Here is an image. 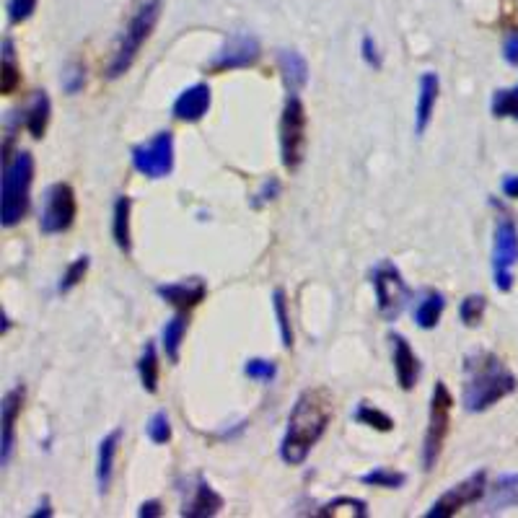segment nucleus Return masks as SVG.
Returning <instances> with one entry per match:
<instances>
[{"label":"nucleus","instance_id":"nucleus-1","mask_svg":"<svg viewBox=\"0 0 518 518\" xmlns=\"http://www.w3.org/2000/svg\"><path fill=\"white\" fill-rule=\"evenodd\" d=\"M329 420H332V399L327 389H306L288 415V430L280 441V459L291 467L304 464L319 438L327 433Z\"/></svg>","mask_w":518,"mask_h":518},{"label":"nucleus","instance_id":"nucleus-2","mask_svg":"<svg viewBox=\"0 0 518 518\" xmlns=\"http://www.w3.org/2000/svg\"><path fill=\"white\" fill-rule=\"evenodd\" d=\"M516 386V376L490 350H477L464 358L462 405L467 412L490 410L500 399L516 392Z\"/></svg>","mask_w":518,"mask_h":518},{"label":"nucleus","instance_id":"nucleus-3","mask_svg":"<svg viewBox=\"0 0 518 518\" xmlns=\"http://www.w3.org/2000/svg\"><path fill=\"white\" fill-rule=\"evenodd\" d=\"M34 182V158L29 151H19L3 164L0 174V223L3 228L19 226L29 213Z\"/></svg>","mask_w":518,"mask_h":518},{"label":"nucleus","instance_id":"nucleus-4","mask_svg":"<svg viewBox=\"0 0 518 518\" xmlns=\"http://www.w3.org/2000/svg\"><path fill=\"white\" fill-rule=\"evenodd\" d=\"M158 16H161V0H138L133 16L127 21L125 32L120 34L117 45H114L112 60H109L107 65L109 81L125 76L127 70L133 68L140 47L146 45V39L151 37V32L156 29Z\"/></svg>","mask_w":518,"mask_h":518},{"label":"nucleus","instance_id":"nucleus-5","mask_svg":"<svg viewBox=\"0 0 518 518\" xmlns=\"http://www.w3.org/2000/svg\"><path fill=\"white\" fill-rule=\"evenodd\" d=\"M451 407H454V397H451L449 386L443 381H436L433 394H430V415H428V430H425L423 441V467L425 472L436 467L438 456H441L443 441L449 436L451 425Z\"/></svg>","mask_w":518,"mask_h":518},{"label":"nucleus","instance_id":"nucleus-6","mask_svg":"<svg viewBox=\"0 0 518 518\" xmlns=\"http://www.w3.org/2000/svg\"><path fill=\"white\" fill-rule=\"evenodd\" d=\"M306 153V107L298 99V94H291L285 99L283 117H280V156L283 166L288 171H296L304 164Z\"/></svg>","mask_w":518,"mask_h":518},{"label":"nucleus","instance_id":"nucleus-7","mask_svg":"<svg viewBox=\"0 0 518 518\" xmlns=\"http://www.w3.org/2000/svg\"><path fill=\"white\" fill-rule=\"evenodd\" d=\"M371 283L373 291H376V306H379L381 319L394 322L405 309L407 298H410V288H407L402 272L392 262H379L373 267Z\"/></svg>","mask_w":518,"mask_h":518},{"label":"nucleus","instance_id":"nucleus-8","mask_svg":"<svg viewBox=\"0 0 518 518\" xmlns=\"http://www.w3.org/2000/svg\"><path fill=\"white\" fill-rule=\"evenodd\" d=\"M518 262V228L508 213H503L495 223L493 244V278L495 288L508 293L513 288V267Z\"/></svg>","mask_w":518,"mask_h":518},{"label":"nucleus","instance_id":"nucleus-9","mask_svg":"<svg viewBox=\"0 0 518 518\" xmlns=\"http://www.w3.org/2000/svg\"><path fill=\"white\" fill-rule=\"evenodd\" d=\"M133 166L148 179H164L174 171V133L161 130L148 143L133 148Z\"/></svg>","mask_w":518,"mask_h":518},{"label":"nucleus","instance_id":"nucleus-10","mask_svg":"<svg viewBox=\"0 0 518 518\" xmlns=\"http://www.w3.org/2000/svg\"><path fill=\"white\" fill-rule=\"evenodd\" d=\"M78 213L76 192L65 182L52 184L45 192V203H42V213H39V228L42 234H63L73 226Z\"/></svg>","mask_w":518,"mask_h":518},{"label":"nucleus","instance_id":"nucleus-11","mask_svg":"<svg viewBox=\"0 0 518 518\" xmlns=\"http://www.w3.org/2000/svg\"><path fill=\"white\" fill-rule=\"evenodd\" d=\"M485 495H487V474L477 472V474H472V477H467L464 482H459V485L451 487L449 493H443L441 498L430 506V511L425 513V516L449 518V516H454V513L462 511V508L480 503Z\"/></svg>","mask_w":518,"mask_h":518},{"label":"nucleus","instance_id":"nucleus-12","mask_svg":"<svg viewBox=\"0 0 518 518\" xmlns=\"http://www.w3.org/2000/svg\"><path fill=\"white\" fill-rule=\"evenodd\" d=\"M262 57L259 50L257 37L252 34H234V37L226 39V45L218 50V55L210 60V73H226V70L236 68H252L257 65V60Z\"/></svg>","mask_w":518,"mask_h":518},{"label":"nucleus","instance_id":"nucleus-13","mask_svg":"<svg viewBox=\"0 0 518 518\" xmlns=\"http://www.w3.org/2000/svg\"><path fill=\"white\" fill-rule=\"evenodd\" d=\"M24 386H13L3 394L0 402V467H8L13 459V446H16V420L24 405Z\"/></svg>","mask_w":518,"mask_h":518},{"label":"nucleus","instance_id":"nucleus-14","mask_svg":"<svg viewBox=\"0 0 518 518\" xmlns=\"http://www.w3.org/2000/svg\"><path fill=\"white\" fill-rule=\"evenodd\" d=\"M156 293L164 298L166 304L174 306V309L187 311V309H195V306L203 301L205 293H208V285H205V280L200 278H190V280H179V283L158 285Z\"/></svg>","mask_w":518,"mask_h":518},{"label":"nucleus","instance_id":"nucleus-15","mask_svg":"<svg viewBox=\"0 0 518 518\" xmlns=\"http://www.w3.org/2000/svg\"><path fill=\"white\" fill-rule=\"evenodd\" d=\"M392 361H394V373H397V384L412 392L417 384V376H420V361H417L415 350L410 348V342L402 335H392Z\"/></svg>","mask_w":518,"mask_h":518},{"label":"nucleus","instance_id":"nucleus-16","mask_svg":"<svg viewBox=\"0 0 518 518\" xmlns=\"http://www.w3.org/2000/svg\"><path fill=\"white\" fill-rule=\"evenodd\" d=\"M210 109V86L208 83H195L184 89L174 102V117L179 122H200Z\"/></svg>","mask_w":518,"mask_h":518},{"label":"nucleus","instance_id":"nucleus-17","mask_svg":"<svg viewBox=\"0 0 518 518\" xmlns=\"http://www.w3.org/2000/svg\"><path fill=\"white\" fill-rule=\"evenodd\" d=\"M438 91H441V81H438L436 73H423L420 76V96H417L415 107V133L423 135L428 130L430 120H433V112H436Z\"/></svg>","mask_w":518,"mask_h":518},{"label":"nucleus","instance_id":"nucleus-18","mask_svg":"<svg viewBox=\"0 0 518 518\" xmlns=\"http://www.w3.org/2000/svg\"><path fill=\"white\" fill-rule=\"evenodd\" d=\"M223 508V498L215 493L210 482H205L203 477L197 480L195 490H192V498L184 503L182 508V516L184 518H208L215 516V513Z\"/></svg>","mask_w":518,"mask_h":518},{"label":"nucleus","instance_id":"nucleus-19","mask_svg":"<svg viewBox=\"0 0 518 518\" xmlns=\"http://www.w3.org/2000/svg\"><path fill=\"white\" fill-rule=\"evenodd\" d=\"M50 112H52V104H50V96H47V91H34V96L29 99V104L24 107V117H21V122H24V127L29 130V135L32 138H42L47 130V122H50Z\"/></svg>","mask_w":518,"mask_h":518},{"label":"nucleus","instance_id":"nucleus-20","mask_svg":"<svg viewBox=\"0 0 518 518\" xmlns=\"http://www.w3.org/2000/svg\"><path fill=\"white\" fill-rule=\"evenodd\" d=\"M122 430H112L107 438L99 443V462H96V482H99V493H107L112 485L114 474V459H117V449H120Z\"/></svg>","mask_w":518,"mask_h":518},{"label":"nucleus","instance_id":"nucleus-21","mask_svg":"<svg viewBox=\"0 0 518 518\" xmlns=\"http://www.w3.org/2000/svg\"><path fill=\"white\" fill-rule=\"evenodd\" d=\"M278 68L291 94H298V89H304L306 81H309V65L296 50H280Z\"/></svg>","mask_w":518,"mask_h":518},{"label":"nucleus","instance_id":"nucleus-22","mask_svg":"<svg viewBox=\"0 0 518 518\" xmlns=\"http://www.w3.org/2000/svg\"><path fill=\"white\" fill-rule=\"evenodd\" d=\"M518 503V474H506L500 477L493 487H487L485 511L495 513Z\"/></svg>","mask_w":518,"mask_h":518},{"label":"nucleus","instance_id":"nucleus-23","mask_svg":"<svg viewBox=\"0 0 518 518\" xmlns=\"http://www.w3.org/2000/svg\"><path fill=\"white\" fill-rule=\"evenodd\" d=\"M130 210H133V200L127 195L117 197L112 213V236L114 244L125 254L133 252V239H130Z\"/></svg>","mask_w":518,"mask_h":518},{"label":"nucleus","instance_id":"nucleus-24","mask_svg":"<svg viewBox=\"0 0 518 518\" xmlns=\"http://www.w3.org/2000/svg\"><path fill=\"white\" fill-rule=\"evenodd\" d=\"M21 83V68L16 63V47L13 39H3V52H0V91L3 94H13Z\"/></svg>","mask_w":518,"mask_h":518},{"label":"nucleus","instance_id":"nucleus-25","mask_svg":"<svg viewBox=\"0 0 518 518\" xmlns=\"http://www.w3.org/2000/svg\"><path fill=\"white\" fill-rule=\"evenodd\" d=\"M443 309H446V301H443L441 293L430 291L425 293V298L417 304L415 309V322L420 329H433L438 322H441Z\"/></svg>","mask_w":518,"mask_h":518},{"label":"nucleus","instance_id":"nucleus-26","mask_svg":"<svg viewBox=\"0 0 518 518\" xmlns=\"http://www.w3.org/2000/svg\"><path fill=\"white\" fill-rule=\"evenodd\" d=\"M184 335H187V316H171L164 327V335H161V340H164V353L171 363L179 361V348H182Z\"/></svg>","mask_w":518,"mask_h":518},{"label":"nucleus","instance_id":"nucleus-27","mask_svg":"<svg viewBox=\"0 0 518 518\" xmlns=\"http://www.w3.org/2000/svg\"><path fill=\"white\" fill-rule=\"evenodd\" d=\"M138 373H140V384L148 394L158 392V353L153 342H146V348L138 358Z\"/></svg>","mask_w":518,"mask_h":518},{"label":"nucleus","instance_id":"nucleus-28","mask_svg":"<svg viewBox=\"0 0 518 518\" xmlns=\"http://www.w3.org/2000/svg\"><path fill=\"white\" fill-rule=\"evenodd\" d=\"M353 420L355 423L368 425V428H373V430H381V433H389V430L394 428L392 417L386 415L384 410H379V407L368 405V402H361V405H358Z\"/></svg>","mask_w":518,"mask_h":518},{"label":"nucleus","instance_id":"nucleus-29","mask_svg":"<svg viewBox=\"0 0 518 518\" xmlns=\"http://www.w3.org/2000/svg\"><path fill=\"white\" fill-rule=\"evenodd\" d=\"M316 516H358V518H366L368 516V506L363 500L358 498H335L332 503L322 506L316 511Z\"/></svg>","mask_w":518,"mask_h":518},{"label":"nucleus","instance_id":"nucleus-30","mask_svg":"<svg viewBox=\"0 0 518 518\" xmlns=\"http://www.w3.org/2000/svg\"><path fill=\"white\" fill-rule=\"evenodd\" d=\"M272 309H275V316H278V327H280V340H283V348H293V327H291V311H288V298H285V291L272 293Z\"/></svg>","mask_w":518,"mask_h":518},{"label":"nucleus","instance_id":"nucleus-31","mask_svg":"<svg viewBox=\"0 0 518 518\" xmlns=\"http://www.w3.org/2000/svg\"><path fill=\"white\" fill-rule=\"evenodd\" d=\"M361 482L368 487H386V490H397V487L405 485L407 477L402 472H394V469L379 467V469H373V472L363 474Z\"/></svg>","mask_w":518,"mask_h":518},{"label":"nucleus","instance_id":"nucleus-32","mask_svg":"<svg viewBox=\"0 0 518 518\" xmlns=\"http://www.w3.org/2000/svg\"><path fill=\"white\" fill-rule=\"evenodd\" d=\"M493 114L495 117H513V120H518V86H513V89L495 91Z\"/></svg>","mask_w":518,"mask_h":518},{"label":"nucleus","instance_id":"nucleus-33","mask_svg":"<svg viewBox=\"0 0 518 518\" xmlns=\"http://www.w3.org/2000/svg\"><path fill=\"white\" fill-rule=\"evenodd\" d=\"M487 309V301L485 296H467L459 306V316H462V322L467 327H477L482 322V316H485Z\"/></svg>","mask_w":518,"mask_h":518},{"label":"nucleus","instance_id":"nucleus-34","mask_svg":"<svg viewBox=\"0 0 518 518\" xmlns=\"http://www.w3.org/2000/svg\"><path fill=\"white\" fill-rule=\"evenodd\" d=\"M86 272H89V257H78L76 262H70L65 275L60 278V285H57V291L60 293H68L73 291L83 278H86Z\"/></svg>","mask_w":518,"mask_h":518},{"label":"nucleus","instance_id":"nucleus-35","mask_svg":"<svg viewBox=\"0 0 518 518\" xmlns=\"http://www.w3.org/2000/svg\"><path fill=\"white\" fill-rule=\"evenodd\" d=\"M146 433H148V438H151L153 443H158V446H161V443H169L171 441L169 415H166L164 410H158L156 415H153L151 420H148Z\"/></svg>","mask_w":518,"mask_h":518},{"label":"nucleus","instance_id":"nucleus-36","mask_svg":"<svg viewBox=\"0 0 518 518\" xmlns=\"http://www.w3.org/2000/svg\"><path fill=\"white\" fill-rule=\"evenodd\" d=\"M244 373L254 381H272L275 379V373H278V366L272 361H265V358H252V361H247V366H244Z\"/></svg>","mask_w":518,"mask_h":518},{"label":"nucleus","instance_id":"nucleus-37","mask_svg":"<svg viewBox=\"0 0 518 518\" xmlns=\"http://www.w3.org/2000/svg\"><path fill=\"white\" fill-rule=\"evenodd\" d=\"M86 86V65L70 63L68 70L63 73V89L68 94H78Z\"/></svg>","mask_w":518,"mask_h":518},{"label":"nucleus","instance_id":"nucleus-38","mask_svg":"<svg viewBox=\"0 0 518 518\" xmlns=\"http://www.w3.org/2000/svg\"><path fill=\"white\" fill-rule=\"evenodd\" d=\"M37 8V0H8V19L11 24H21L34 13Z\"/></svg>","mask_w":518,"mask_h":518},{"label":"nucleus","instance_id":"nucleus-39","mask_svg":"<svg viewBox=\"0 0 518 518\" xmlns=\"http://www.w3.org/2000/svg\"><path fill=\"white\" fill-rule=\"evenodd\" d=\"M280 195V182L278 179H267L265 184H262V190L257 192V197H254V208H262L265 203H270V200H275V197Z\"/></svg>","mask_w":518,"mask_h":518},{"label":"nucleus","instance_id":"nucleus-40","mask_svg":"<svg viewBox=\"0 0 518 518\" xmlns=\"http://www.w3.org/2000/svg\"><path fill=\"white\" fill-rule=\"evenodd\" d=\"M361 52H363V60H366L371 68H381V55L379 50H376V42H373L371 37H363Z\"/></svg>","mask_w":518,"mask_h":518},{"label":"nucleus","instance_id":"nucleus-41","mask_svg":"<svg viewBox=\"0 0 518 518\" xmlns=\"http://www.w3.org/2000/svg\"><path fill=\"white\" fill-rule=\"evenodd\" d=\"M503 55L511 65H518V32H511L506 37V45H503Z\"/></svg>","mask_w":518,"mask_h":518},{"label":"nucleus","instance_id":"nucleus-42","mask_svg":"<svg viewBox=\"0 0 518 518\" xmlns=\"http://www.w3.org/2000/svg\"><path fill=\"white\" fill-rule=\"evenodd\" d=\"M161 503H158V500H146V503H143V506H140V511H138V516L140 518H156V516H161Z\"/></svg>","mask_w":518,"mask_h":518},{"label":"nucleus","instance_id":"nucleus-43","mask_svg":"<svg viewBox=\"0 0 518 518\" xmlns=\"http://www.w3.org/2000/svg\"><path fill=\"white\" fill-rule=\"evenodd\" d=\"M503 192H506L508 197H513V200H518V177L503 179Z\"/></svg>","mask_w":518,"mask_h":518},{"label":"nucleus","instance_id":"nucleus-44","mask_svg":"<svg viewBox=\"0 0 518 518\" xmlns=\"http://www.w3.org/2000/svg\"><path fill=\"white\" fill-rule=\"evenodd\" d=\"M39 516H45V518H50L52 516V511H50V500H42V506H39V511H34V518H39Z\"/></svg>","mask_w":518,"mask_h":518},{"label":"nucleus","instance_id":"nucleus-45","mask_svg":"<svg viewBox=\"0 0 518 518\" xmlns=\"http://www.w3.org/2000/svg\"><path fill=\"white\" fill-rule=\"evenodd\" d=\"M8 329H11V319H8V314H3V329H0V332L6 335Z\"/></svg>","mask_w":518,"mask_h":518}]
</instances>
